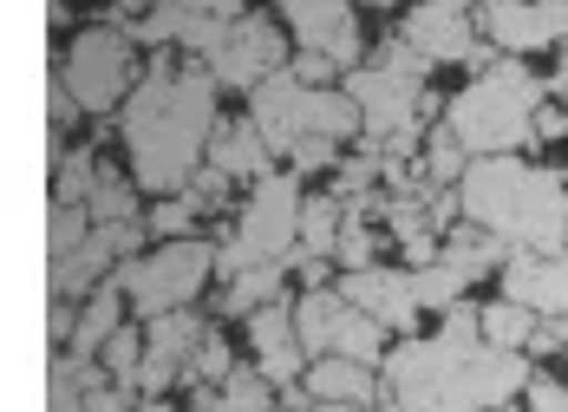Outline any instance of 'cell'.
I'll return each instance as SVG.
<instances>
[{"label":"cell","mask_w":568,"mask_h":412,"mask_svg":"<svg viewBox=\"0 0 568 412\" xmlns=\"http://www.w3.org/2000/svg\"><path fill=\"white\" fill-rule=\"evenodd\" d=\"M386 393L398 412H510L529 386V353H504L477 341V308H445V328L432 341L386 348Z\"/></svg>","instance_id":"6da1fadb"},{"label":"cell","mask_w":568,"mask_h":412,"mask_svg":"<svg viewBox=\"0 0 568 412\" xmlns=\"http://www.w3.org/2000/svg\"><path fill=\"white\" fill-rule=\"evenodd\" d=\"M216 79L196 59L158 53L151 72L124 92L118 105V138L131 158V183L151 197H171L190 183V171L203 164V144L216 131Z\"/></svg>","instance_id":"7a4b0ae2"},{"label":"cell","mask_w":568,"mask_h":412,"mask_svg":"<svg viewBox=\"0 0 568 412\" xmlns=\"http://www.w3.org/2000/svg\"><path fill=\"white\" fill-rule=\"evenodd\" d=\"M457 217L470 230L497 235L504 249H529V255L568 249L562 177L529 164V158H470L457 177Z\"/></svg>","instance_id":"3957f363"},{"label":"cell","mask_w":568,"mask_h":412,"mask_svg":"<svg viewBox=\"0 0 568 412\" xmlns=\"http://www.w3.org/2000/svg\"><path fill=\"white\" fill-rule=\"evenodd\" d=\"M536 105H542V79L523 59H497V66H484L452 105H445L438 124L452 131L470 158H516V151H529V118H536Z\"/></svg>","instance_id":"277c9868"},{"label":"cell","mask_w":568,"mask_h":412,"mask_svg":"<svg viewBox=\"0 0 568 412\" xmlns=\"http://www.w3.org/2000/svg\"><path fill=\"white\" fill-rule=\"evenodd\" d=\"M248 124L262 131V144H268V158H287L294 144H307V138H321V144H341L359 131V112H353V99L334 92V86H301L294 72H268L255 92H248Z\"/></svg>","instance_id":"5b68a950"},{"label":"cell","mask_w":568,"mask_h":412,"mask_svg":"<svg viewBox=\"0 0 568 412\" xmlns=\"http://www.w3.org/2000/svg\"><path fill=\"white\" fill-rule=\"evenodd\" d=\"M346 99H353V112H359L366 144H386L398 131H412L418 112L432 105V99H425V59L412 53L405 40H386L379 59H359V66L346 72Z\"/></svg>","instance_id":"8992f818"},{"label":"cell","mask_w":568,"mask_h":412,"mask_svg":"<svg viewBox=\"0 0 568 412\" xmlns=\"http://www.w3.org/2000/svg\"><path fill=\"white\" fill-rule=\"evenodd\" d=\"M294 223H301V177L294 171H262L248 183V203L235 217V230L216 242V275H242L255 262H287L294 249Z\"/></svg>","instance_id":"52a82bcc"},{"label":"cell","mask_w":568,"mask_h":412,"mask_svg":"<svg viewBox=\"0 0 568 412\" xmlns=\"http://www.w3.org/2000/svg\"><path fill=\"white\" fill-rule=\"evenodd\" d=\"M210 275H216V242H203V235H176V242H158L151 255H131L112 282H118V294H124V314L151 321V314L190 308Z\"/></svg>","instance_id":"ba28073f"},{"label":"cell","mask_w":568,"mask_h":412,"mask_svg":"<svg viewBox=\"0 0 568 412\" xmlns=\"http://www.w3.org/2000/svg\"><path fill=\"white\" fill-rule=\"evenodd\" d=\"M138 86V40L124 27H79L65 66H59V92L79 105V112H112L124 105V92Z\"/></svg>","instance_id":"9c48e42d"},{"label":"cell","mask_w":568,"mask_h":412,"mask_svg":"<svg viewBox=\"0 0 568 412\" xmlns=\"http://www.w3.org/2000/svg\"><path fill=\"white\" fill-rule=\"evenodd\" d=\"M282 66H287V40H282V27L262 20V13H235L223 27V40L210 47V59H203V72L216 86H235V92H255Z\"/></svg>","instance_id":"30bf717a"},{"label":"cell","mask_w":568,"mask_h":412,"mask_svg":"<svg viewBox=\"0 0 568 412\" xmlns=\"http://www.w3.org/2000/svg\"><path fill=\"white\" fill-rule=\"evenodd\" d=\"M477 33L497 53H542L568 33V0H477Z\"/></svg>","instance_id":"8fae6325"},{"label":"cell","mask_w":568,"mask_h":412,"mask_svg":"<svg viewBox=\"0 0 568 412\" xmlns=\"http://www.w3.org/2000/svg\"><path fill=\"white\" fill-rule=\"evenodd\" d=\"M282 20L301 53H321L334 72H353L366 59V40L353 27V0H282Z\"/></svg>","instance_id":"7c38bea8"},{"label":"cell","mask_w":568,"mask_h":412,"mask_svg":"<svg viewBox=\"0 0 568 412\" xmlns=\"http://www.w3.org/2000/svg\"><path fill=\"white\" fill-rule=\"evenodd\" d=\"M412 53L425 59H470L477 53V13H470V0H418L412 13H405V33H398Z\"/></svg>","instance_id":"4fadbf2b"},{"label":"cell","mask_w":568,"mask_h":412,"mask_svg":"<svg viewBox=\"0 0 568 412\" xmlns=\"http://www.w3.org/2000/svg\"><path fill=\"white\" fill-rule=\"evenodd\" d=\"M341 301H353L359 314H373L386 334H412L418 328V294H412V269H386V262H373V269H353L341 282Z\"/></svg>","instance_id":"5bb4252c"},{"label":"cell","mask_w":568,"mask_h":412,"mask_svg":"<svg viewBox=\"0 0 568 412\" xmlns=\"http://www.w3.org/2000/svg\"><path fill=\"white\" fill-rule=\"evenodd\" d=\"M248 348H255V373L282 393V386H294L301 373H307V353H301V341H294V301H262L255 314H248Z\"/></svg>","instance_id":"9a60e30c"},{"label":"cell","mask_w":568,"mask_h":412,"mask_svg":"<svg viewBox=\"0 0 568 412\" xmlns=\"http://www.w3.org/2000/svg\"><path fill=\"white\" fill-rule=\"evenodd\" d=\"M504 301H523L529 314H568V249L504 255Z\"/></svg>","instance_id":"2e32d148"},{"label":"cell","mask_w":568,"mask_h":412,"mask_svg":"<svg viewBox=\"0 0 568 412\" xmlns=\"http://www.w3.org/2000/svg\"><path fill=\"white\" fill-rule=\"evenodd\" d=\"M307 400L366 412L373 400H379V373L359 366V360H341V353H321V360H307Z\"/></svg>","instance_id":"e0dca14e"},{"label":"cell","mask_w":568,"mask_h":412,"mask_svg":"<svg viewBox=\"0 0 568 412\" xmlns=\"http://www.w3.org/2000/svg\"><path fill=\"white\" fill-rule=\"evenodd\" d=\"M203 158H210V171H223L229 183H255L262 171H275V164H268V144H262V131H255L248 118H216Z\"/></svg>","instance_id":"ac0fdd59"},{"label":"cell","mask_w":568,"mask_h":412,"mask_svg":"<svg viewBox=\"0 0 568 412\" xmlns=\"http://www.w3.org/2000/svg\"><path fill=\"white\" fill-rule=\"evenodd\" d=\"M118 321H124V294H118V282L105 275L99 289L85 294V308L72 314V334H65V353H79V360H99V348H105V334H112Z\"/></svg>","instance_id":"d6986e66"},{"label":"cell","mask_w":568,"mask_h":412,"mask_svg":"<svg viewBox=\"0 0 568 412\" xmlns=\"http://www.w3.org/2000/svg\"><path fill=\"white\" fill-rule=\"evenodd\" d=\"M464 164H470V151L457 144L445 124H432V138L418 144V171H412V183H418V190H457Z\"/></svg>","instance_id":"ffe728a7"},{"label":"cell","mask_w":568,"mask_h":412,"mask_svg":"<svg viewBox=\"0 0 568 412\" xmlns=\"http://www.w3.org/2000/svg\"><path fill=\"white\" fill-rule=\"evenodd\" d=\"M341 197H301V223H294V249L314 262H334V235H341Z\"/></svg>","instance_id":"44dd1931"},{"label":"cell","mask_w":568,"mask_h":412,"mask_svg":"<svg viewBox=\"0 0 568 412\" xmlns=\"http://www.w3.org/2000/svg\"><path fill=\"white\" fill-rule=\"evenodd\" d=\"M536 321L542 314H529L523 301H490V308H477V341L484 348H504V353H523L529 334H536Z\"/></svg>","instance_id":"7402d4cb"},{"label":"cell","mask_w":568,"mask_h":412,"mask_svg":"<svg viewBox=\"0 0 568 412\" xmlns=\"http://www.w3.org/2000/svg\"><path fill=\"white\" fill-rule=\"evenodd\" d=\"M327 353H341V360H359V366H379V360H386V328L346 301L341 321H334V341H327Z\"/></svg>","instance_id":"603a6c76"},{"label":"cell","mask_w":568,"mask_h":412,"mask_svg":"<svg viewBox=\"0 0 568 412\" xmlns=\"http://www.w3.org/2000/svg\"><path fill=\"white\" fill-rule=\"evenodd\" d=\"M79 210H85L92 223H138V217H144V210H138V183L112 177L105 164H99V177H92V190L79 197Z\"/></svg>","instance_id":"cb8c5ba5"},{"label":"cell","mask_w":568,"mask_h":412,"mask_svg":"<svg viewBox=\"0 0 568 412\" xmlns=\"http://www.w3.org/2000/svg\"><path fill=\"white\" fill-rule=\"evenodd\" d=\"M282 275H287V262H255V269L229 275L223 282V314H255L262 301L282 294Z\"/></svg>","instance_id":"d4e9b609"},{"label":"cell","mask_w":568,"mask_h":412,"mask_svg":"<svg viewBox=\"0 0 568 412\" xmlns=\"http://www.w3.org/2000/svg\"><path fill=\"white\" fill-rule=\"evenodd\" d=\"M210 400H216V412H282L275 406V386H268L255 366H229V380Z\"/></svg>","instance_id":"484cf974"},{"label":"cell","mask_w":568,"mask_h":412,"mask_svg":"<svg viewBox=\"0 0 568 412\" xmlns=\"http://www.w3.org/2000/svg\"><path fill=\"white\" fill-rule=\"evenodd\" d=\"M92 386H105V366H92V360H79V353H59V366H53V412H79Z\"/></svg>","instance_id":"4316f807"},{"label":"cell","mask_w":568,"mask_h":412,"mask_svg":"<svg viewBox=\"0 0 568 412\" xmlns=\"http://www.w3.org/2000/svg\"><path fill=\"white\" fill-rule=\"evenodd\" d=\"M229 366H235V353H229V341L216 334V328H203V341L190 348V360H183V380H196L203 393H216L229 380Z\"/></svg>","instance_id":"83f0119b"},{"label":"cell","mask_w":568,"mask_h":412,"mask_svg":"<svg viewBox=\"0 0 568 412\" xmlns=\"http://www.w3.org/2000/svg\"><path fill=\"white\" fill-rule=\"evenodd\" d=\"M334 262H341L346 275H353V269H373V262H379V235L366 230V217H359L353 203L341 210V235H334Z\"/></svg>","instance_id":"f1b7e54d"},{"label":"cell","mask_w":568,"mask_h":412,"mask_svg":"<svg viewBox=\"0 0 568 412\" xmlns=\"http://www.w3.org/2000/svg\"><path fill=\"white\" fill-rule=\"evenodd\" d=\"M99 360H105V373H112L118 386L131 393V373H138V360H144V334H138L131 321H118L112 334H105V348H99Z\"/></svg>","instance_id":"f546056e"},{"label":"cell","mask_w":568,"mask_h":412,"mask_svg":"<svg viewBox=\"0 0 568 412\" xmlns=\"http://www.w3.org/2000/svg\"><path fill=\"white\" fill-rule=\"evenodd\" d=\"M144 230L158 235V242H176V235H196V203L171 190V197H158V210H144Z\"/></svg>","instance_id":"4dcf8cb0"},{"label":"cell","mask_w":568,"mask_h":412,"mask_svg":"<svg viewBox=\"0 0 568 412\" xmlns=\"http://www.w3.org/2000/svg\"><path fill=\"white\" fill-rule=\"evenodd\" d=\"M92 177H99V158H92V151H85V144H72V151H65V158H59V203H79V197H85V190H92Z\"/></svg>","instance_id":"1f68e13d"},{"label":"cell","mask_w":568,"mask_h":412,"mask_svg":"<svg viewBox=\"0 0 568 412\" xmlns=\"http://www.w3.org/2000/svg\"><path fill=\"white\" fill-rule=\"evenodd\" d=\"M516 400H523V412H568V386L556 373H529V386Z\"/></svg>","instance_id":"d6a6232c"},{"label":"cell","mask_w":568,"mask_h":412,"mask_svg":"<svg viewBox=\"0 0 568 412\" xmlns=\"http://www.w3.org/2000/svg\"><path fill=\"white\" fill-rule=\"evenodd\" d=\"M85 230H92V217H85L79 203H53V262L65 255V249H79Z\"/></svg>","instance_id":"836d02e7"},{"label":"cell","mask_w":568,"mask_h":412,"mask_svg":"<svg viewBox=\"0 0 568 412\" xmlns=\"http://www.w3.org/2000/svg\"><path fill=\"white\" fill-rule=\"evenodd\" d=\"M556 138H568V112L562 105H536V118H529V144H556Z\"/></svg>","instance_id":"e575fe53"},{"label":"cell","mask_w":568,"mask_h":412,"mask_svg":"<svg viewBox=\"0 0 568 412\" xmlns=\"http://www.w3.org/2000/svg\"><path fill=\"white\" fill-rule=\"evenodd\" d=\"M287 72H294L301 86H327V79H334V66H327L321 53H294V66H287Z\"/></svg>","instance_id":"d590c367"},{"label":"cell","mask_w":568,"mask_h":412,"mask_svg":"<svg viewBox=\"0 0 568 412\" xmlns=\"http://www.w3.org/2000/svg\"><path fill=\"white\" fill-rule=\"evenodd\" d=\"M79 412H131V393H124V386H92Z\"/></svg>","instance_id":"8d00e7d4"},{"label":"cell","mask_w":568,"mask_h":412,"mask_svg":"<svg viewBox=\"0 0 568 412\" xmlns=\"http://www.w3.org/2000/svg\"><path fill=\"white\" fill-rule=\"evenodd\" d=\"M164 7H183V13H210V20H235L242 0H164Z\"/></svg>","instance_id":"74e56055"},{"label":"cell","mask_w":568,"mask_h":412,"mask_svg":"<svg viewBox=\"0 0 568 412\" xmlns=\"http://www.w3.org/2000/svg\"><path fill=\"white\" fill-rule=\"evenodd\" d=\"M72 118H79V105H72V99L53 86V124H59V131H72Z\"/></svg>","instance_id":"f35d334b"},{"label":"cell","mask_w":568,"mask_h":412,"mask_svg":"<svg viewBox=\"0 0 568 412\" xmlns=\"http://www.w3.org/2000/svg\"><path fill=\"white\" fill-rule=\"evenodd\" d=\"M549 321V334H556V348H568V314H542Z\"/></svg>","instance_id":"ab89813d"},{"label":"cell","mask_w":568,"mask_h":412,"mask_svg":"<svg viewBox=\"0 0 568 412\" xmlns=\"http://www.w3.org/2000/svg\"><path fill=\"white\" fill-rule=\"evenodd\" d=\"M549 92L562 99V112H568V66H562V72H556V86H549Z\"/></svg>","instance_id":"60d3db41"},{"label":"cell","mask_w":568,"mask_h":412,"mask_svg":"<svg viewBox=\"0 0 568 412\" xmlns=\"http://www.w3.org/2000/svg\"><path fill=\"white\" fill-rule=\"evenodd\" d=\"M190 412H216V400H210V393H196V406Z\"/></svg>","instance_id":"b9f144b4"},{"label":"cell","mask_w":568,"mask_h":412,"mask_svg":"<svg viewBox=\"0 0 568 412\" xmlns=\"http://www.w3.org/2000/svg\"><path fill=\"white\" fill-rule=\"evenodd\" d=\"M131 412H171V406L164 400H144V406H131Z\"/></svg>","instance_id":"7bdbcfd3"},{"label":"cell","mask_w":568,"mask_h":412,"mask_svg":"<svg viewBox=\"0 0 568 412\" xmlns=\"http://www.w3.org/2000/svg\"><path fill=\"white\" fill-rule=\"evenodd\" d=\"M301 412H346V406H321V400H307V406H301Z\"/></svg>","instance_id":"ee69618b"},{"label":"cell","mask_w":568,"mask_h":412,"mask_svg":"<svg viewBox=\"0 0 568 412\" xmlns=\"http://www.w3.org/2000/svg\"><path fill=\"white\" fill-rule=\"evenodd\" d=\"M366 412H398V406H366Z\"/></svg>","instance_id":"f6af8a7d"},{"label":"cell","mask_w":568,"mask_h":412,"mask_svg":"<svg viewBox=\"0 0 568 412\" xmlns=\"http://www.w3.org/2000/svg\"><path fill=\"white\" fill-rule=\"evenodd\" d=\"M366 7H393V0H366Z\"/></svg>","instance_id":"bcb514c9"},{"label":"cell","mask_w":568,"mask_h":412,"mask_svg":"<svg viewBox=\"0 0 568 412\" xmlns=\"http://www.w3.org/2000/svg\"><path fill=\"white\" fill-rule=\"evenodd\" d=\"M562 53H568V33H562ZM562 66H568V59H562Z\"/></svg>","instance_id":"7dc6e473"}]
</instances>
